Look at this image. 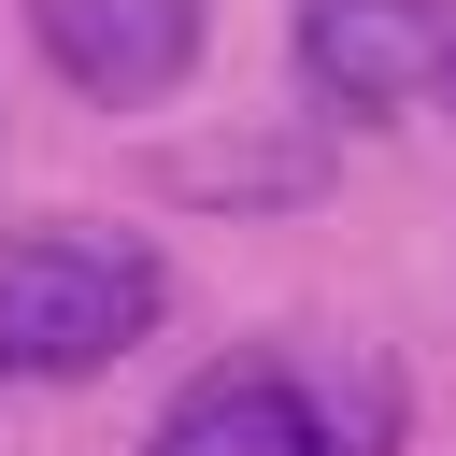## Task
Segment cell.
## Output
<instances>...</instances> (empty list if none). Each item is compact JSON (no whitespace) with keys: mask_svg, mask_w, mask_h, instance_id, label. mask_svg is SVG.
Listing matches in <instances>:
<instances>
[{"mask_svg":"<svg viewBox=\"0 0 456 456\" xmlns=\"http://www.w3.org/2000/svg\"><path fill=\"white\" fill-rule=\"evenodd\" d=\"M285 43H299V86L328 114H399V100H428L456 71V14L442 0H299Z\"/></svg>","mask_w":456,"mask_h":456,"instance_id":"obj_3","label":"cell"},{"mask_svg":"<svg viewBox=\"0 0 456 456\" xmlns=\"http://www.w3.org/2000/svg\"><path fill=\"white\" fill-rule=\"evenodd\" d=\"M28 43L57 57V86H71V100L142 114V100H171V86L200 71L214 0H28Z\"/></svg>","mask_w":456,"mask_h":456,"instance_id":"obj_4","label":"cell"},{"mask_svg":"<svg viewBox=\"0 0 456 456\" xmlns=\"http://www.w3.org/2000/svg\"><path fill=\"white\" fill-rule=\"evenodd\" d=\"M157 314H171V256L142 228L43 214L0 242V385H86L128 342H157Z\"/></svg>","mask_w":456,"mask_h":456,"instance_id":"obj_1","label":"cell"},{"mask_svg":"<svg viewBox=\"0 0 456 456\" xmlns=\"http://www.w3.org/2000/svg\"><path fill=\"white\" fill-rule=\"evenodd\" d=\"M442 86H456V71H442Z\"/></svg>","mask_w":456,"mask_h":456,"instance_id":"obj_5","label":"cell"},{"mask_svg":"<svg viewBox=\"0 0 456 456\" xmlns=\"http://www.w3.org/2000/svg\"><path fill=\"white\" fill-rule=\"evenodd\" d=\"M142 456H399V370L370 342H271L200 370Z\"/></svg>","mask_w":456,"mask_h":456,"instance_id":"obj_2","label":"cell"}]
</instances>
